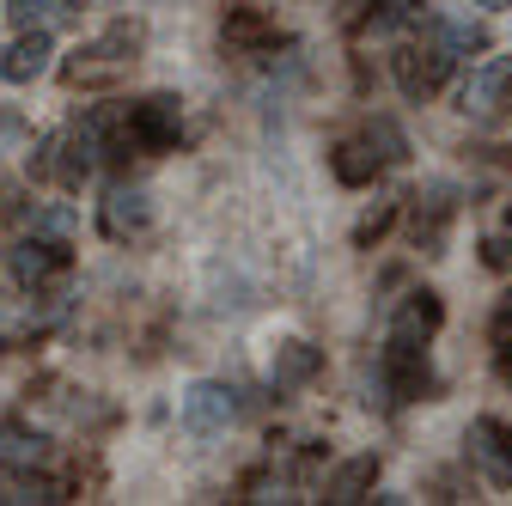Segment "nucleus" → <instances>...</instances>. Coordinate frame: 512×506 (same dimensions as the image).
I'll list each match as a JSON object with an SVG mask.
<instances>
[{"label":"nucleus","mask_w":512,"mask_h":506,"mask_svg":"<svg viewBox=\"0 0 512 506\" xmlns=\"http://www.w3.org/2000/svg\"><path fill=\"white\" fill-rule=\"evenodd\" d=\"M506 214H512V208H506Z\"/></svg>","instance_id":"nucleus-25"},{"label":"nucleus","mask_w":512,"mask_h":506,"mask_svg":"<svg viewBox=\"0 0 512 506\" xmlns=\"http://www.w3.org/2000/svg\"><path fill=\"white\" fill-rule=\"evenodd\" d=\"M7 269H13V281H19L25 293H37V287H49V281L68 275V244H55V238H25V244L7 250Z\"/></svg>","instance_id":"nucleus-5"},{"label":"nucleus","mask_w":512,"mask_h":506,"mask_svg":"<svg viewBox=\"0 0 512 506\" xmlns=\"http://www.w3.org/2000/svg\"><path fill=\"white\" fill-rule=\"evenodd\" d=\"M391 61H397V86H403V92H409L415 104H421V98H427V92L439 86V74H433V61H421V49H397Z\"/></svg>","instance_id":"nucleus-15"},{"label":"nucleus","mask_w":512,"mask_h":506,"mask_svg":"<svg viewBox=\"0 0 512 506\" xmlns=\"http://www.w3.org/2000/svg\"><path fill=\"white\" fill-rule=\"evenodd\" d=\"M452 183H427V196H415V244H427V250H439V238H445V220H452Z\"/></svg>","instance_id":"nucleus-13"},{"label":"nucleus","mask_w":512,"mask_h":506,"mask_svg":"<svg viewBox=\"0 0 512 506\" xmlns=\"http://www.w3.org/2000/svg\"><path fill=\"white\" fill-rule=\"evenodd\" d=\"M147 220H153V202H147V189H135V183H116L104 196V208H98L104 238H135V232H147Z\"/></svg>","instance_id":"nucleus-8"},{"label":"nucleus","mask_w":512,"mask_h":506,"mask_svg":"<svg viewBox=\"0 0 512 506\" xmlns=\"http://www.w3.org/2000/svg\"><path fill=\"white\" fill-rule=\"evenodd\" d=\"M482 263L488 269H512V238H488L482 244Z\"/></svg>","instance_id":"nucleus-21"},{"label":"nucleus","mask_w":512,"mask_h":506,"mask_svg":"<svg viewBox=\"0 0 512 506\" xmlns=\"http://www.w3.org/2000/svg\"><path fill=\"white\" fill-rule=\"evenodd\" d=\"M13 135H19V122H13V116H0V141H13Z\"/></svg>","instance_id":"nucleus-23"},{"label":"nucleus","mask_w":512,"mask_h":506,"mask_svg":"<svg viewBox=\"0 0 512 506\" xmlns=\"http://www.w3.org/2000/svg\"><path fill=\"white\" fill-rule=\"evenodd\" d=\"M238 421V391L220 385V378H202V385H189L183 391V427L196 433V439H214Z\"/></svg>","instance_id":"nucleus-4"},{"label":"nucleus","mask_w":512,"mask_h":506,"mask_svg":"<svg viewBox=\"0 0 512 506\" xmlns=\"http://www.w3.org/2000/svg\"><path fill=\"white\" fill-rule=\"evenodd\" d=\"M372 488H378V458L360 452V458H348V464L324 482V500H330V506H354V500H366Z\"/></svg>","instance_id":"nucleus-12"},{"label":"nucleus","mask_w":512,"mask_h":506,"mask_svg":"<svg viewBox=\"0 0 512 506\" xmlns=\"http://www.w3.org/2000/svg\"><path fill=\"white\" fill-rule=\"evenodd\" d=\"M49 55H55V43H49V31H19V43L0 55V80H13V86H31V80H43L49 74Z\"/></svg>","instance_id":"nucleus-9"},{"label":"nucleus","mask_w":512,"mask_h":506,"mask_svg":"<svg viewBox=\"0 0 512 506\" xmlns=\"http://www.w3.org/2000/svg\"><path fill=\"white\" fill-rule=\"evenodd\" d=\"M317 372H324V348H311V342H281V348H275V366H269V385H275V391H299V385H311Z\"/></svg>","instance_id":"nucleus-11"},{"label":"nucleus","mask_w":512,"mask_h":506,"mask_svg":"<svg viewBox=\"0 0 512 506\" xmlns=\"http://www.w3.org/2000/svg\"><path fill=\"white\" fill-rule=\"evenodd\" d=\"M135 49H141V25H110L98 43H86V49L68 61V80H74V86H98V80L122 74L128 61H135Z\"/></svg>","instance_id":"nucleus-2"},{"label":"nucleus","mask_w":512,"mask_h":506,"mask_svg":"<svg viewBox=\"0 0 512 506\" xmlns=\"http://www.w3.org/2000/svg\"><path fill=\"white\" fill-rule=\"evenodd\" d=\"M43 464H49V439H43L31 421H19V415L0 421V470H13V476H37Z\"/></svg>","instance_id":"nucleus-7"},{"label":"nucleus","mask_w":512,"mask_h":506,"mask_svg":"<svg viewBox=\"0 0 512 506\" xmlns=\"http://www.w3.org/2000/svg\"><path fill=\"white\" fill-rule=\"evenodd\" d=\"M470 464L482 470L488 488H506L512 482V427L506 421H494V415L470 421Z\"/></svg>","instance_id":"nucleus-6"},{"label":"nucleus","mask_w":512,"mask_h":506,"mask_svg":"<svg viewBox=\"0 0 512 506\" xmlns=\"http://www.w3.org/2000/svg\"><path fill=\"white\" fill-rule=\"evenodd\" d=\"M476 7H494V13H500V7H512V0H476Z\"/></svg>","instance_id":"nucleus-24"},{"label":"nucleus","mask_w":512,"mask_h":506,"mask_svg":"<svg viewBox=\"0 0 512 506\" xmlns=\"http://www.w3.org/2000/svg\"><path fill=\"white\" fill-rule=\"evenodd\" d=\"M378 385L391 391L397 403H421V397H433V372H427V354H421V342H391L378 354Z\"/></svg>","instance_id":"nucleus-3"},{"label":"nucleus","mask_w":512,"mask_h":506,"mask_svg":"<svg viewBox=\"0 0 512 506\" xmlns=\"http://www.w3.org/2000/svg\"><path fill=\"white\" fill-rule=\"evenodd\" d=\"M330 165H336V177H342V183H372L384 159L372 153V141H342V147L330 153Z\"/></svg>","instance_id":"nucleus-14"},{"label":"nucleus","mask_w":512,"mask_h":506,"mask_svg":"<svg viewBox=\"0 0 512 506\" xmlns=\"http://www.w3.org/2000/svg\"><path fill=\"white\" fill-rule=\"evenodd\" d=\"M226 37H232V43H263L269 25L256 19V13H238V19H226Z\"/></svg>","instance_id":"nucleus-18"},{"label":"nucleus","mask_w":512,"mask_h":506,"mask_svg":"<svg viewBox=\"0 0 512 506\" xmlns=\"http://www.w3.org/2000/svg\"><path fill=\"white\" fill-rule=\"evenodd\" d=\"M494 336H500V348H512V293H506L500 311H494Z\"/></svg>","instance_id":"nucleus-22"},{"label":"nucleus","mask_w":512,"mask_h":506,"mask_svg":"<svg viewBox=\"0 0 512 506\" xmlns=\"http://www.w3.org/2000/svg\"><path fill=\"white\" fill-rule=\"evenodd\" d=\"M31 177H55V135L37 141V153H31Z\"/></svg>","instance_id":"nucleus-20"},{"label":"nucleus","mask_w":512,"mask_h":506,"mask_svg":"<svg viewBox=\"0 0 512 506\" xmlns=\"http://www.w3.org/2000/svg\"><path fill=\"white\" fill-rule=\"evenodd\" d=\"M439 324H445V311H439V293H409L403 305H397V318H391V342H433L439 336Z\"/></svg>","instance_id":"nucleus-10"},{"label":"nucleus","mask_w":512,"mask_h":506,"mask_svg":"<svg viewBox=\"0 0 512 506\" xmlns=\"http://www.w3.org/2000/svg\"><path fill=\"white\" fill-rule=\"evenodd\" d=\"M366 141L378 147V159H384V165H397V159L409 153V147H403V135H397V122H384V116H378L372 129H366Z\"/></svg>","instance_id":"nucleus-16"},{"label":"nucleus","mask_w":512,"mask_h":506,"mask_svg":"<svg viewBox=\"0 0 512 506\" xmlns=\"http://www.w3.org/2000/svg\"><path fill=\"white\" fill-rule=\"evenodd\" d=\"M43 13H49V0H13V7H7V19H13L19 31H31V25H43Z\"/></svg>","instance_id":"nucleus-19"},{"label":"nucleus","mask_w":512,"mask_h":506,"mask_svg":"<svg viewBox=\"0 0 512 506\" xmlns=\"http://www.w3.org/2000/svg\"><path fill=\"white\" fill-rule=\"evenodd\" d=\"M391 220H397V202H378V208L354 226V244H378L384 232H391Z\"/></svg>","instance_id":"nucleus-17"},{"label":"nucleus","mask_w":512,"mask_h":506,"mask_svg":"<svg viewBox=\"0 0 512 506\" xmlns=\"http://www.w3.org/2000/svg\"><path fill=\"white\" fill-rule=\"evenodd\" d=\"M458 110L476 122V129H494V122L512 110V55H482L470 80L458 86Z\"/></svg>","instance_id":"nucleus-1"}]
</instances>
